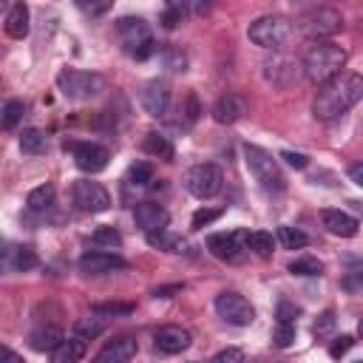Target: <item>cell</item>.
I'll return each instance as SVG.
<instances>
[{
  "mask_svg": "<svg viewBox=\"0 0 363 363\" xmlns=\"http://www.w3.org/2000/svg\"><path fill=\"white\" fill-rule=\"evenodd\" d=\"M190 332L184 329V326H176V323H170V326H162L156 335H153V343H156V349L159 352H164V354H179V352H184L187 346H190Z\"/></svg>",
  "mask_w": 363,
  "mask_h": 363,
  "instance_id": "d6986e66",
  "label": "cell"
},
{
  "mask_svg": "<svg viewBox=\"0 0 363 363\" xmlns=\"http://www.w3.org/2000/svg\"><path fill=\"white\" fill-rule=\"evenodd\" d=\"M216 312H218L221 320H227V323H233V326H250V323L255 320L252 303H250L241 292H233V289L216 295Z\"/></svg>",
  "mask_w": 363,
  "mask_h": 363,
  "instance_id": "30bf717a",
  "label": "cell"
},
{
  "mask_svg": "<svg viewBox=\"0 0 363 363\" xmlns=\"http://www.w3.org/2000/svg\"><path fill=\"white\" fill-rule=\"evenodd\" d=\"M320 221H323V227L332 233V235H340V238H352V235H357V218L354 216H349V213H343V210H323L320 213Z\"/></svg>",
  "mask_w": 363,
  "mask_h": 363,
  "instance_id": "ffe728a7",
  "label": "cell"
},
{
  "mask_svg": "<svg viewBox=\"0 0 363 363\" xmlns=\"http://www.w3.org/2000/svg\"><path fill=\"white\" fill-rule=\"evenodd\" d=\"M9 267L17 269V272L34 269L37 267V252L31 247H14V250H9Z\"/></svg>",
  "mask_w": 363,
  "mask_h": 363,
  "instance_id": "83f0119b",
  "label": "cell"
},
{
  "mask_svg": "<svg viewBox=\"0 0 363 363\" xmlns=\"http://www.w3.org/2000/svg\"><path fill=\"white\" fill-rule=\"evenodd\" d=\"M298 74H303L301 62L286 57V54H272V60L264 62V77L267 82H272L275 88H289L298 82Z\"/></svg>",
  "mask_w": 363,
  "mask_h": 363,
  "instance_id": "4fadbf2b",
  "label": "cell"
},
{
  "mask_svg": "<svg viewBox=\"0 0 363 363\" xmlns=\"http://www.w3.org/2000/svg\"><path fill=\"white\" fill-rule=\"evenodd\" d=\"M147 182H153V164H147V162H136V164L128 170V184H133V187H145Z\"/></svg>",
  "mask_w": 363,
  "mask_h": 363,
  "instance_id": "836d02e7",
  "label": "cell"
},
{
  "mask_svg": "<svg viewBox=\"0 0 363 363\" xmlns=\"http://www.w3.org/2000/svg\"><path fill=\"white\" fill-rule=\"evenodd\" d=\"M71 201L77 210L82 213H105L111 207V193L99 184V182H88V179H79L74 182L71 187Z\"/></svg>",
  "mask_w": 363,
  "mask_h": 363,
  "instance_id": "7c38bea8",
  "label": "cell"
},
{
  "mask_svg": "<svg viewBox=\"0 0 363 363\" xmlns=\"http://www.w3.org/2000/svg\"><path fill=\"white\" fill-rule=\"evenodd\" d=\"M346 176H349L354 184H360V187H363V162H354V164H349V167H346Z\"/></svg>",
  "mask_w": 363,
  "mask_h": 363,
  "instance_id": "7dc6e473",
  "label": "cell"
},
{
  "mask_svg": "<svg viewBox=\"0 0 363 363\" xmlns=\"http://www.w3.org/2000/svg\"><path fill=\"white\" fill-rule=\"evenodd\" d=\"M354 363H363V360H354Z\"/></svg>",
  "mask_w": 363,
  "mask_h": 363,
  "instance_id": "11a10c76",
  "label": "cell"
},
{
  "mask_svg": "<svg viewBox=\"0 0 363 363\" xmlns=\"http://www.w3.org/2000/svg\"><path fill=\"white\" fill-rule=\"evenodd\" d=\"M360 28H363V17H360Z\"/></svg>",
  "mask_w": 363,
  "mask_h": 363,
  "instance_id": "db71d44e",
  "label": "cell"
},
{
  "mask_svg": "<svg viewBox=\"0 0 363 363\" xmlns=\"http://www.w3.org/2000/svg\"><path fill=\"white\" fill-rule=\"evenodd\" d=\"M142 150L147 156H156V159H164V162H173L176 150H173V142L164 136V133H147L142 139Z\"/></svg>",
  "mask_w": 363,
  "mask_h": 363,
  "instance_id": "cb8c5ba5",
  "label": "cell"
},
{
  "mask_svg": "<svg viewBox=\"0 0 363 363\" xmlns=\"http://www.w3.org/2000/svg\"><path fill=\"white\" fill-rule=\"evenodd\" d=\"M62 340H65V335H62V329L54 326V323L40 326V329H34V332L28 335V343H31L34 352H54Z\"/></svg>",
  "mask_w": 363,
  "mask_h": 363,
  "instance_id": "603a6c76",
  "label": "cell"
},
{
  "mask_svg": "<svg viewBox=\"0 0 363 363\" xmlns=\"http://www.w3.org/2000/svg\"><path fill=\"white\" fill-rule=\"evenodd\" d=\"M65 150H71L74 156V164L82 170V173H99L108 167L111 162V150L99 142H65Z\"/></svg>",
  "mask_w": 363,
  "mask_h": 363,
  "instance_id": "8fae6325",
  "label": "cell"
},
{
  "mask_svg": "<svg viewBox=\"0 0 363 363\" xmlns=\"http://www.w3.org/2000/svg\"><path fill=\"white\" fill-rule=\"evenodd\" d=\"M57 88L65 99L82 102V99H94L96 94L105 91V77L96 71H79V68H62L57 74Z\"/></svg>",
  "mask_w": 363,
  "mask_h": 363,
  "instance_id": "5b68a950",
  "label": "cell"
},
{
  "mask_svg": "<svg viewBox=\"0 0 363 363\" xmlns=\"http://www.w3.org/2000/svg\"><path fill=\"white\" fill-rule=\"evenodd\" d=\"M3 28L11 40H23L28 37V6L26 3H11L9 11H6V20H3Z\"/></svg>",
  "mask_w": 363,
  "mask_h": 363,
  "instance_id": "44dd1931",
  "label": "cell"
},
{
  "mask_svg": "<svg viewBox=\"0 0 363 363\" xmlns=\"http://www.w3.org/2000/svg\"><path fill=\"white\" fill-rule=\"evenodd\" d=\"M133 221H136V227L145 230V235H147V233H156V230H167L170 213H167L162 204H156V201H139V204L133 207Z\"/></svg>",
  "mask_w": 363,
  "mask_h": 363,
  "instance_id": "2e32d148",
  "label": "cell"
},
{
  "mask_svg": "<svg viewBox=\"0 0 363 363\" xmlns=\"http://www.w3.org/2000/svg\"><path fill=\"white\" fill-rule=\"evenodd\" d=\"M289 272L292 275H320L323 272V264L318 261V258H312V255H303V258H295L292 264H289Z\"/></svg>",
  "mask_w": 363,
  "mask_h": 363,
  "instance_id": "d6a6232c",
  "label": "cell"
},
{
  "mask_svg": "<svg viewBox=\"0 0 363 363\" xmlns=\"http://www.w3.org/2000/svg\"><path fill=\"white\" fill-rule=\"evenodd\" d=\"M187 3H167L164 6V14H162V26L164 28H176L182 20H184V14H187Z\"/></svg>",
  "mask_w": 363,
  "mask_h": 363,
  "instance_id": "e575fe53",
  "label": "cell"
},
{
  "mask_svg": "<svg viewBox=\"0 0 363 363\" xmlns=\"http://www.w3.org/2000/svg\"><path fill=\"white\" fill-rule=\"evenodd\" d=\"M289 34H292V26H289V20L281 17V14H264V17L252 20L250 28H247V37H250L255 45L272 48V51H278V48L289 40Z\"/></svg>",
  "mask_w": 363,
  "mask_h": 363,
  "instance_id": "52a82bcc",
  "label": "cell"
},
{
  "mask_svg": "<svg viewBox=\"0 0 363 363\" xmlns=\"http://www.w3.org/2000/svg\"><path fill=\"white\" fill-rule=\"evenodd\" d=\"M3 363H26L14 349H9V346H3Z\"/></svg>",
  "mask_w": 363,
  "mask_h": 363,
  "instance_id": "681fc988",
  "label": "cell"
},
{
  "mask_svg": "<svg viewBox=\"0 0 363 363\" xmlns=\"http://www.w3.org/2000/svg\"><path fill=\"white\" fill-rule=\"evenodd\" d=\"M363 99V74L343 71L315 91L312 113L320 122H335Z\"/></svg>",
  "mask_w": 363,
  "mask_h": 363,
  "instance_id": "6da1fadb",
  "label": "cell"
},
{
  "mask_svg": "<svg viewBox=\"0 0 363 363\" xmlns=\"http://www.w3.org/2000/svg\"><path fill=\"white\" fill-rule=\"evenodd\" d=\"M207 363H244V352L235 349V346H227V349H221L218 354H213Z\"/></svg>",
  "mask_w": 363,
  "mask_h": 363,
  "instance_id": "60d3db41",
  "label": "cell"
},
{
  "mask_svg": "<svg viewBox=\"0 0 363 363\" xmlns=\"http://www.w3.org/2000/svg\"><path fill=\"white\" fill-rule=\"evenodd\" d=\"M343 65H346V48L337 45V43H332V40L315 43V45L303 54V60H301L303 77H306L309 82H318V85H323V82H329L332 77L343 74Z\"/></svg>",
  "mask_w": 363,
  "mask_h": 363,
  "instance_id": "7a4b0ae2",
  "label": "cell"
},
{
  "mask_svg": "<svg viewBox=\"0 0 363 363\" xmlns=\"http://www.w3.org/2000/svg\"><path fill=\"white\" fill-rule=\"evenodd\" d=\"M301 26V34L315 40V43H326L332 34H337L343 28V14L332 6H315V9H306L298 20Z\"/></svg>",
  "mask_w": 363,
  "mask_h": 363,
  "instance_id": "8992f818",
  "label": "cell"
},
{
  "mask_svg": "<svg viewBox=\"0 0 363 363\" xmlns=\"http://www.w3.org/2000/svg\"><path fill=\"white\" fill-rule=\"evenodd\" d=\"M133 354H136V340L128 337V335H122V337H113L111 343H105L94 354L91 363H130Z\"/></svg>",
  "mask_w": 363,
  "mask_h": 363,
  "instance_id": "ac0fdd59",
  "label": "cell"
},
{
  "mask_svg": "<svg viewBox=\"0 0 363 363\" xmlns=\"http://www.w3.org/2000/svg\"><path fill=\"white\" fill-rule=\"evenodd\" d=\"M295 315H298V306L281 301L278 303V323H295Z\"/></svg>",
  "mask_w": 363,
  "mask_h": 363,
  "instance_id": "ee69618b",
  "label": "cell"
},
{
  "mask_svg": "<svg viewBox=\"0 0 363 363\" xmlns=\"http://www.w3.org/2000/svg\"><path fill=\"white\" fill-rule=\"evenodd\" d=\"M352 343H354L352 335H340V337H335V343L329 346V354H332V357H340V354H346V352L352 349Z\"/></svg>",
  "mask_w": 363,
  "mask_h": 363,
  "instance_id": "7bdbcfd3",
  "label": "cell"
},
{
  "mask_svg": "<svg viewBox=\"0 0 363 363\" xmlns=\"http://www.w3.org/2000/svg\"><path fill=\"white\" fill-rule=\"evenodd\" d=\"M116 37L122 43V51L133 60H147L156 54V40L142 17H122L116 20Z\"/></svg>",
  "mask_w": 363,
  "mask_h": 363,
  "instance_id": "3957f363",
  "label": "cell"
},
{
  "mask_svg": "<svg viewBox=\"0 0 363 363\" xmlns=\"http://www.w3.org/2000/svg\"><path fill=\"white\" fill-rule=\"evenodd\" d=\"M147 244L153 250H162V252H182L187 247V241L173 233V230H156V233H147Z\"/></svg>",
  "mask_w": 363,
  "mask_h": 363,
  "instance_id": "d4e9b609",
  "label": "cell"
},
{
  "mask_svg": "<svg viewBox=\"0 0 363 363\" xmlns=\"http://www.w3.org/2000/svg\"><path fill=\"white\" fill-rule=\"evenodd\" d=\"M272 340H275V346H278V349L292 346V340H295V323H275Z\"/></svg>",
  "mask_w": 363,
  "mask_h": 363,
  "instance_id": "74e56055",
  "label": "cell"
},
{
  "mask_svg": "<svg viewBox=\"0 0 363 363\" xmlns=\"http://www.w3.org/2000/svg\"><path fill=\"white\" fill-rule=\"evenodd\" d=\"M278 241H281L286 250H303V247L309 244V235H306L303 230H298V227L284 224V227H278Z\"/></svg>",
  "mask_w": 363,
  "mask_h": 363,
  "instance_id": "f546056e",
  "label": "cell"
},
{
  "mask_svg": "<svg viewBox=\"0 0 363 363\" xmlns=\"http://www.w3.org/2000/svg\"><path fill=\"white\" fill-rule=\"evenodd\" d=\"M102 332H105V320H102L99 315H94V318H79V320L74 323V335L82 337V340H94V337H99Z\"/></svg>",
  "mask_w": 363,
  "mask_h": 363,
  "instance_id": "f1b7e54d",
  "label": "cell"
},
{
  "mask_svg": "<svg viewBox=\"0 0 363 363\" xmlns=\"http://www.w3.org/2000/svg\"><path fill=\"white\" fill-rule=\"evenodd\" d=\"M281 159H284L289 167H298V170H303V167L309 164V156H306V153H295V150H284Z\"/></svg>",
  "mask_w": 363,
  "mask_h": 363,
  "instance_id": "b9f144b4",
  "label": "cell"
},
{
  "mask_svg": "<svg viewBox=\"0 0 363 363\" xmlns=\"http://www.w3.org/2000/svg\"><path fill=\"white\" fill-rule=\"evenodd\" d=\"M164 60H167V65H170L173 71H184V62H187L184 54H179V51H167Z\"/></svg>",
  "mask_w": 363,
  "mask_h": 363,
  "instance_id": "bcb514c9",
  "label": "cell"
},
{
  "mask_svg": "<svg viewBox=\"0 0 363 363\" xmlns=\"http://www.w3.org/2000/svg\"><path fill=\"white\" fill-rule=\"evenodd\" d=\"M54 199H57L54 187H51V184H40V187L28 190L26 204H28V210H31V213H45V210H51V207H54Z\"/></svg>",
  "mask_w": 363,
  "mask_h": 363,
  "instance_id": "4316f807",
  "label": "cell"
},
{
  "mask_svg": "<svg viewBox=\"0 0 363 363\" xmlns=\"http://www.w3.org/2000/svg\"><path fill=\"white\" fill-rule=\"evenodd\" d=\"M45 147H48V136H45L40 128H26V130L20 133V150H23V153L40 156V153H45Z\"/></svg>",
  "mask_w": 363,
  "mask_h": 363,
  "instance_id": "484cf974",
  "label": "cell"
},
{
  "mask_svg": "<svg viewBox=\"0 0 363 363\" xmlns=\"http://www.w3.org/2000/svg\"><path fill=\"white\" fill-rule=\"evenodd\" d=\"M216 218H221V210H216V207H201V210H196L193 213V227L196 230H201V227H207V224H213Z\"/></svg>",
  "mask_w": 363,
  "mask_h": 363,
  "instance_id": "f35d334b",
  "label": "cell"
},
{
  "mask_svg": "<svg viewBox=\"0 0 363 363\" xmlns=\"http://www.w3.org/2000/svg\"><path fill=\"white\" fill-rule=\"evenodd\" d=\"M352 204H354V207H357V210H363V201H352Z\"/></svg>",
  "mask_w": 363,
  "mask_h": 363,
  "instance_id": "816d5d0a",
  "label": "cell"
},
{
  "mask_svg": "<svg viewBox=\"0 0 363 363\" xmlns=\"http://www.w3.org/2000/svg\"><path fill=\"white\" fill-rule=\"evenodd\" d=\"M176 289H179V286H162V289H156L153 295H156V298H170V292H176Z\"/></svg>",
  "mask_w": 363,
  "mask_h": 363,
  "instance_id": "f907efd6",
  "label": "cell"
},
{
  "mask_svg": "<svg viewBox=\"0 0 363 363\" xmlns=\"http://www.w3.org/2000/svg\"><path fill=\"white\" fill-rule=\"evenodd\" d=\"M272 247H275L272 233H267V230L250 233V250H252L258 258H269V255H272Z\"/></svg>",
  "mask_w": 363,
  "mask_h": 363,
  "instance_id": "1f68e13d",
  "label": "cell"
},
{
  "mask_svg": "<svg viewBox=\"0 0 363 363\" xmlns=\"http://www.w3.org/2000/svg\"><path fill=\"white\" fill-rule=\"evenodd\" d=\"M357 335H360V337H363V320H360V326H357Z\"/></svg>",
  "mask_w": 363,
  "mask_h": 363,
  "instance_id": "f5cc1de1",
  "label": "cell"
},
{
  "mask_svg": "<svg viewBox=\"0 0 363 363\" xmlns=\"http://www.w3.org/2000/svg\"><path fill=\"white\" fill-rule=\"evenodd\" d=\"M79 9L88 14H105L111 9V3H79Z\"/></svg>",
  "mask_w": 363,
  "mask_h": 363,
  "instance_id": "c3c4849f",
  "label": "cell"
},
{
  "mask_svg": "<svg viewBox=\"0 0 363 363\" xmlns=\"http://www.w3.org/2000/svg\"><path fill=\"white\" fill-rule=\"evenodd\" d=\"M91 312L94 315H99V318H116V315H130L133 312V303H94L91 306Z\"/></svg>",
  "mask_w": 363,
  "mask_h": 363,
  "instance_id": "8d00e7d4",
  "label": "cell"
},
{
  "mask_svg": "<svg viewBox=\"0 0 363 363\" xmlns=\"http://www.w3.org/2000/svg\"><path fill=\"white\" fill-rule=\"evenodd\" d=\"M207 250L227 264H241L250 255V230H230L207 235Z\"/></svg>",
  "mask_w": 363,
  "mask_h": 363,
  "instance_id": "ba28073f",
  "label": "cell"
},
{
  "mask_svg": "<svg viewBox=\"0 0 363 363\" xmlns=\"http://www.w3.org/2000/svg\"><path fill=\"white\" fill-rule=\"evenodd\" d=\"M335 323H337V320H335V312H332V309H326V312L315 320L312 332H315L318 337H326V335H332V332H335Z\"/></svg>",
  "mask_w": 363,
  "mask_h": 363,
  "instance_id": "ab89813d",
  "label": "cell"
},
{
  "mask_svg": "<svg viewBox=\"0 0 363 363\" xmlns=\"http://www.w3.org/2000/svg\"><path fill=\"white\" fill-rule=\"evenodd\" d=\"M125 267H128V261L108 250H91L79 258V272H85V275H105V272L125 269Z\"/></svg>",
  "mask_w": 363,
  "mask_h": 363,
  "instance_id": "5bb4252c",
  "label": "cell"
},
{
  "mask_svg": "<svg viewBox=\"0 0 363 363\" xmlns=\"http://www.w3.org/2000/svg\"><path fill=\"white\" fill-rule=\"evenodd\" d=\"M139 102H142V108L150 113V116H167V111H170V88H167V82H162V79H150L145 88H142V94H139Z\"/></svg>",
  "mask_w": 363,
  "mask_h": 363,
  "instance_id": "9a60e30c",
  "label": "cell"
},
{
  "mask_svg": "<svg viewBox=\"0 0 363 363\" xmlns=\"http://www.w3.org/2000/svg\"><path fill=\"white\" fill-rule=\"evenodd\" d=\"M221 184H224V176H221V167L213 164V162H201V164H193L187 173H184V187L190 196L196 199H213L221 193Z\"/></svg>",
  "mask_w": 363,
  "mask_h": 363,
  "instance_id": "9c48e42d",
  "label": "cell"
},
{
  "mask_svg": "<svg viewBox=\"0 0 363 363\" xmlns=\"http://www.w3.org/2000/svg\"><path fill=\"white\" fill-rule=\"evenodd\" d=\"M23 111H26V105H23L20 99H9V102L3 105V128L11 130V128L23 119Z\"/></svg>",
  "mask_w": 363,
  "mask_h": 363,
  "instance_id": "d590c367",
  "label": "cell"
},
{
  "mask_svg": "<svg viewBox=\"0 0 363 363\" xmlns=\"http://www.w3.org/2000/svg\"><path fill=\"white\" fill-rule=\"evenodd\" d=\"M247 96H241V94H235V91H227V94H221L218 99H216V105H213V119L218 122V125H233V122H238L244 113H247Z\"/></svg>",
  "mask_w": 363,
  "mask_h": 363,
  "instance_id": "e0dca14e",
  "label": "cell"
},
{
  "mask_svg": "<svg viewBox=\"0 0 363 363\" xmlns=\"http://www.w3.org/2000/svg\"><path fill=\"white\" fill-rule=\"evenodd\" d=\"M244 162H247L252 179H255L267 193H281V190L286 187V179H284V173H281V167H278V159H275L269 150H264V147H258V145H244Z\"/></svg>",
  "mask_w": 363,
  "mask_h": 363,
  "instance_id": "277c9868",
  "label": "cell"
},
{
  "mask_svg": "<svg viewBox=\"0 0 363 363\" xmlns=\"http://www.w3.org/2000/svg\"><path fill=\"white\" fill-rule=\"evenodd\" d=\"M85 352H88V340L71 335V337H65V340L51 352V363H79V360L85 357Z\"/></svg>",
  "mask_w": 363,
  "mask_h": 363,
  "instance_id": "7402d4cb",
  "label": "cell"
},
{
  "mask_svg": "<svg viewBox=\"0 0 363 363\" xmlns=\"http://www.w3.org/2000/svg\"><path fill=\"white\" fill-rule=\"evenodd\" d=\"M360 281H363V264L346 272V278H343V286H346V289H357V284H360Z\"/></svg>",
  "mask_w": 363,
  "mask_h": 363,
  "instance_id": "f6af8a7d",
  "label": "cell"
},
{
  "mask_svg": "<svg viewBox=\"0 0 363 363\" xmlns=\"http://www.w3.org/2000/svg\"><path fill=\"white\" fill-rule=\"evenodd\" d=\"M91 244L94 247H119L122 244V235H119V230L116 227H108V224H102V227H96L94 233H91Z\"/></svg>",
  "mask_w": 363,
  "mask_h": 363,
  "instance_id": "4dcf8cb0",
  "label": "cell"
}]
</instances>
